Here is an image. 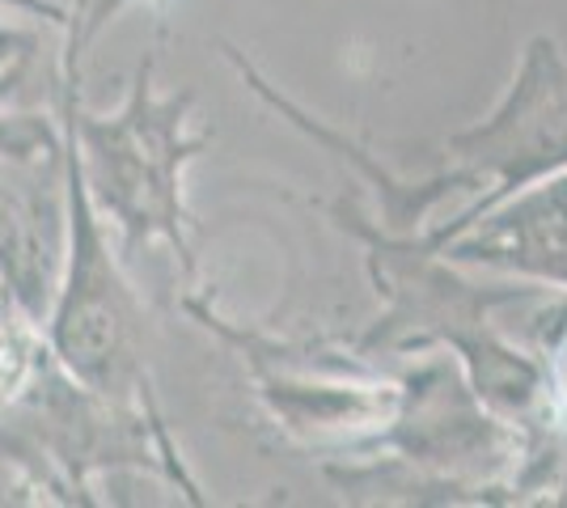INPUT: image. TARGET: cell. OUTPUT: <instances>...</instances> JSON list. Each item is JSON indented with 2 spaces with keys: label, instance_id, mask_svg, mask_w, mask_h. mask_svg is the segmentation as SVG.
Segmentation results:
<instances>
[{
  "label": "cell",
  "instance_id": "cell-1",
  "mask_svg": "<svg viewBox=\"0 0 567 508\" xmlns=\"http://www.w3.org/2000/svg\"><path fill=\"white\" fill-rule=\"evenodd\" d=\"M331 217L364 246V267L381 297V314L355 339V352L420 356L445 343L466 369L474 394L492 412L520 428H538L543 424L538 415L546 412V369L499 335L492 314L546 289L513 276L504 284H478L462 271V263L445 259L427 242V229L420 234L385 229L373 217H364L355 199L331 204Z\"/></svg>",
  "mask_w": 567,
  "mask_h": 508
},
{
  "label": "cell",
  "instance_id": "cell-6",
  "mask_svg": "<svg viewBox=\"0 0 567 508\" xmlns=\"http://www.w3.org/2000/svg\"><path fill=\"white\" fill-rule=\"evenodd\" d=\"M436 250L462 267H483L496 276L529 280L546 292H567V169L499 199Z\"/></svg>",
  "mask_w": 567,
  "mask_h": 508
},
{
  "label": "cell",
  "instance_id": "cell-9",
  "mask_svg": "<svg viewBox=\"0 0 567 508\" xmlns=\"http://www.w3.org/2000/svg\"><path fill=\"white\" fill-rule=\"evenodd\" d=\"M546 369V412L559 415L567 424V343L555 348V361L543 364Z\"/></svg>",
  "mask_w": 567,
  "mask_h": 508
},
{
  "label": "cell",
  "instance_id": "cell-2",
  "mask_svg": "<svg viewBox=\"0 0 567 508\" xmlns=\"http://www.w3.org/2000/svg\"><path fill=\"white\" fill-rule=\"evenodd\" d=\"M81 64H64L60 76V127L76 148L90 199L106 225L118 229L123 255L166 242L183 276L195 284L187 212V166L213 136L190 132L195 94H162L157 60L144 55L115 111H90L81 102Z\"/></svg>",
  "mask_w": 567,
  "mask_h": 508
},
{
  "label": "cell",
  "instance_id": "cell-10",
  "mask_svg": "<svg viewBox=\"0 0 567 508\" xmlns=\"http://www.w3.org/2000/svg\"><path fill=\"white\" fill-rule=\"evenodd\" d=\"M0 4H13V9H25V13H43V18H64V9L48 4V0H0Z\"/></svg>",
  "mask_w": 567,
  "mask_h": 508
},
{
  "label": "cell",
  "instance_id": "cell-11",
  "mask_svg": "<svg viewBox=\"0 0 567 508\" xmlns=\"http://www.w3.org/2000/svg\"><path fill=\"white\" fill-rule=\"evenodd\" d=\"M18 322H25V318L18 314V310H13V301H9V292H4V284H0V335H4V331H13Z\"/></svg>",
  "mask_w": 567,
  "mask_h": 508
},
{
  "label": "cell",
  "instance_id": "cell-4",
  "mask_svg": "<svg viewBox=\"0 0 567 508\" xmlns=\"http://www.w3.org/2000/svg\"><path fill=\"white\" fill-rule=\"evenodd\" d=\"M187 310L213 335L234 343L241 352V364L255 377L262 407L284 428V436H292L313 454L355 458L399 407V382H385L369 364V356H360L355 348L348 356H339L327 348H297V343L255 335L213 314L195 297H187Z\"/></svg>",
  "mask_w": 567,
  "mask_h": 508
},
{
  "label": "cell",
  "instance_id": "cell-3",
  "mask_svg": "<svg viewBox=\"0 0 567 508\" xmlns=\"http://www.w3.org/2000/svg\"><path fill=\"white\" fill-rule=\"evenodd\" d=\"M64 132V127H60ZM43 339L81 386L115 403H153L144 364V314L111 250V225L90 199L76 148L64 136V259L55 276Z\"/></svg>",
  "mask_w": 567,
  "mask_h": 508
},
{
  "label": "cell",
  "instance_id": "cell-8",
  "mask_svg": "<svg viewBox=\"0 0 567 508\" xmlns=\"http://www.w3.org/2000/svg\"><path fill=\"white\" fill-rule=\"evenodd\" d=\"M34 48H39L34 34H25L18 25H0V102L13 94V85L22 81Z\"/></svg>",
  "mask_w": 567,
  "mask_h": 508
},
{
  "label": "cell",
  "instance_id": "cell-7",
  "mask_svg": "<svg viewBox=\"0 0 567 508\" xmlns=\"http://www.w3.org/2000/svg\"><path fill=\"white\" fill-rule=\"evenodd\" d=\"M60 166L0 162V284L30 326H43L64 259V178L43 187V169Z\"/></svg>",
  "mask_w": 567,
  "mask_h": 508
},
{
  "label": "cell",
  "instance_id": "cell-5",
  "mask_svg": "<svg viewBox=\"0 0 567 508\" xmlns=\"http://www.w3.org/2000/svg\"><path fill=\"white\" fill-rule=\"evenodd\" d=\"M450 169L474 199L453 220L427 225V242L441 246L450 234L499 199L525 191L546 174L567 169V55L550 34H534L504 85L492 115L453 132L445 141Z\"/></svg>",
  "mask_w": 567,
  "mask_h": 508
}]
</instances>
